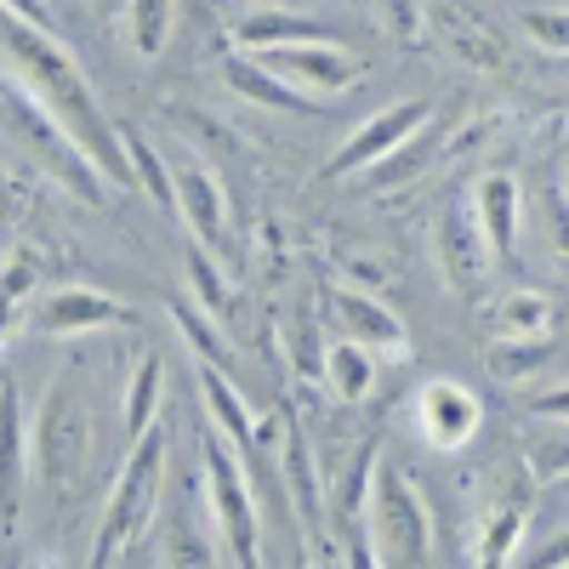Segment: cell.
I'll use <instances>...</instances> for the list:
<instances>
[{"label":"cell","instance_id":"12","mask_svg":"<svg viewBox=\"0 0 569 569\" xmlns=\"http://www.w3.org/2000/svg\"><path fill=\"white\" fill-rule=\"evenodd\" d=\"M177 211H182L188 228H194V246L200 251L228 257V240H233V233H228V194H222V177L211 166L188 160L177 171Z\"/></svg>","mask_w":569,"mask_h":569},{"label":"cell","instance_id":"7","mask_svg":"<svg viewBox=\"0 0 569 569\" xmlns=\"http://www.w3.org/2000/svg\"><path fill=\"white\" fill-rule=\"evenodd\" d=\"M257 63L268 74H279L284 86L308 91V98H337L359 80V58L342 52L337 40H297V46H273V52H257Z\"/></svg>","mask_w":569,"mask_h":569},{"label":"cell","instance_id":"23","mask_svg":"<svg viewBox=\"0 0 569 569\" xmlns=\"http://www.w3.org/2000/svg\"><path fill=\"white\" fill-rule=\"evenodd\" d=\"M518 536H525V507H518V501L490 507L485 530H479V547H472V563H479V569H507Z\"/></svg>","mask_w":569,"mask_h":569},{"label":"cell","instance_id":"39","mask_svg":"<svg viewBox=\"0 0 569 569\" xmlns=\"http://www.w3.org/2000/svg\"><path fill=\"white\" fill-rule=\"evenodd\" d=\"M297 569H308V563H297Z\"/></svg>","mask_w":569,"mask_h":569},{"label":"cell","instance_id":"20","mask_svg":"<svg viewBox=\"0 0 569 569\" xmlns=\"http://www.w3.org/2000/svg\"><path fill=\"white\" fill-rule=\"evenodd\" d=\"M200 393H206V405H211V416H217V427L240 445V456L246 461H257L262 456V433L251 427V405L233 393V382H228V370H217V365H200Z\"/></svg>","mask_w":569,"mask_h":569},{"label":"cell","instance_id":"15","mask_svg":"<svg viewBox=\"0 0 569 569\" xmlns=\"http://www.w3.org/2000/svg\"><path fill=\"white\" fill-rule=\"evenodd\" d=\"M518 206H525V194H518V177L512 171H490V177H479V188H472V211H479V228H485L496 262H512Z\"/></svg>","mask_w":569,"mask_h":569},{"label":"cell","instance_id":"30","mask_svg":"<svg viewBox=\"0 0 569 569\" xmlns=\"http://www.w3.org/2000/svg\"><path fill=\"white\" fill-rule=\"evenodd\" d=\"M541 228H547L552 251L569 262V194L563 188H541Z\"/></svg>","mask_w":569,"mask_h":569},{"label":"cell","instance_id":"3","mask_svg":"<svg viewBox=\"0 0 569 569\" xmlns=\"http://www.w3.org/2000/svg\"><path fill=\"white\" fill-rule=\"evenodd\" d=\"M7 131H12V142H29V154H34V166H40V171L63 177L69 188H80V194H86L91 206H103L109 177L86 160L80 142H74L52 114H46V103L34 98V91H29L23 80H12V74H7Z\"/></svg>","mask_w":569,"mask_h":569},{"label":"cell","instance_id":"14","mask_svg":"<svg viewBox=\"0 0 569 569\" xmlns=\"http://www.w3.org/2000/svg\"><path fill=\"white\" fill-rule=\"evenodd\" d=\"M330 302H337L342 325H348V337L359 348H382L393 359L410 353V337H405V319L388 308V302H376L370 291H330Z\"/></svg>","mask_w":569,"mask_h":569},{"label":"cell","instance_id":"9","mask_svg":"<svg viewBox=\"0 0 569 569\" xmlns=\"http://www.w3.org/2000/svg\"><path fill=\"white\" fill-rule=\"evenodd\" d=\"M427 120H433V103L421 98H405V103H388L382 114H370L337 154L325 160V177H353V171H370L376 160H388L399 142H410Z\"/></svg>","mask_w":569,"mask_h":569},{"label":"cell","instance_id":"22","mask_svg":"<svg viewBox=\"0 0 569 569\" xmlns=\"http://www.w3.org/2000/svg\"><path fill=\"white\" fill-rule=\"evenodd\" d=\"M325 376H330V393H337V399H348V405H359V399L370 393V382H376L370 348H359L353 337L330 342V348H325Z\"/></svg>","mask_w":569,"mask_h":569},{"label":"cell","instance_id":"34","mask_svg":"<svg viewBox=\"0 0 569 569\" xmlns=\"http://www.w3.org/2000/svg\"><path fill=\"white\" fill-rule=\"evenodd\" d=\"M518 569H569V530H563V536H552V541L541 547V558H525Z\"/></svg>","mask_w":569,"mask_h":569},{"label":"cell","instance_id":"35","mask_svg":"<svg viewBox=\"0 0 569 569\" xmlns=\"http://www.w3.org/2000/svg\"><path fill=\"white\" fill-rule=\"evenodd\" d=\"M7 18H23V23L52 34V12H46V0H7Z\"/></svg>","mask_w":569,"mask_h":569},{"label":"cell","instance_id":"8","mask_svg":"<svg viewBox=\"0 0 569 569\" xmlns=\"http://www.w3.org/2000/svg\"><path fill=\"white\" fill-rule=\"evenodd\" d=\"M109 325H137V313L98 284H58L29 308V330H40V337H86V330Z\"/></svg>","mask_w":569,"mask_h":569},{"label":"cell","instance_id":"1","mask_svg":"<svg viewBox=\"0 0 569 569\" xmlns=\"http://www.w3.org/2000/svg\"><path fill=\"white\" fill-rule=\"evenodd\" d=\"M7 74L34 91V98L46 103V114L80 142L86 160L98 166L109 182H126V188L137 182L126 131L109 126V114L98 109V91H91V80L80 74V63L69 58V46L58 34H46V29H34L23 18H7Z\"/></svg>","mask_w":569,"mask_h":569},{"label":"cell","instance_id":"36","mask_svg":"<svg viewBox=\"0 0 569 569\" xmlns=\"http://www.w3.org/2000/svg\"><path fill=\"white\" fill-rule=\"evenodd\" d=\"M348 273H353L359 284H382V279H388L382 262H365V257H348Z\"/></svg>","mask_w":569,"mask_h":569},{"label":"cell","instance_id":"38","mask_svg":"<svg viewBox=\"0 0 569 569\" xmlns=\"http://www.w3.org/2000/svg\"><path fill=\"white\" fill-rule=\"evenodd\" d=\"M29 569H52V563H46V558H34V563H29Z\"/></svg>","mask_w":569,"mask_h":569},{"label":"cell","instance_id":"21","mask_svg":"<svg viewBox=\"0 0 569 569\" xmlns=\"http://www.w3.org/2000/svg\"><path fill=\"white\" fill-rule=\"evenodd\" d=\"M166 365H160V353H149V359H137V370H131V388H126V445H137V439H149L154 433V410H160V388H166V376H160Z\"/></svg>","mask_w":569,"mask_h":569},{"label":"cell","instance_id":"24","mask_svg":"<svg viewBox=\"0 0 569 569\" xmlns=\"http://www.w3.org/2000/svg\"><path fill=\"white\" fill-rule=\"evenodd\" d=\"M126 149H131V166H137V182L149 188V200L160 206V211H177V177H171V166L160 160V149L142 131H126Z\"/></svg>","mask_w":569,"mask_h":569},{"label":"cell","instance_id":"25","mask_svg":"<svg viewBox=\"0 0 569 569\" xmlns=\"http://www.w3.org/2000/svg\"><path fill=\"white\" fill-rule=\"evenodd\" d=\"M171 7H177V0H131V7H126V29H131L137 58H160L166 52V40H171Z\"/></svg>","mask_w":569,"mask_h":569},{"label":"cell","instance_id":"13","mask_svg":"<svg viewBox=\"0 0 569 569\" xmlns=\"http://www.w3.org/2000/svg\"><path fill=\"white\" fill-rule=\"evenodd\" d=\"M211 536H217V512L200 507V479H182L177 507L166 512V558L177 569H206L211 563Z\"/></svg>","mask_w":569,"mask_h":569},{"label":"cell","instance_id":"17","mask_svg":"<svg viewBox=\"0 0 569 569\" xmlns=\"http://www.w3.org/2000/svg\"><path fill=\"white\" fill-rule=\"evenodd\" d=\"M552 297L536 291V284H512V291L496 297L490 308V325H496V342H536V337H552Z\"/></svg>","mask_w":569,"mask_h":569},{"label":"cell","instance_id":"27","mask_svg":"<svg viewBox=\"0 0 569 569\" xmlns=\"http://www.w3.org/2000/svg\"><path fill=\"white\" fill-rule=\"evenodd\" d=\"M552 337H536V342H496L490 348V376H501V382H518V376H530L541 359H547Z\"/></svg>","mask_w":569,"mask_h":569},{"label":"cell","instance_id":"31","mask_svg":"<svg viewBox=\"0 0 569 569\" xmlns=\"http://www.w3.org/2000/svg\"><path fill=\"white\" fill-rule=\"evenodd\" d=\"M376 7H382V18H388V29L399 40H416L421 34V7H416V0H376Z\"/></svg>","mask_w":569,"mask_h":569},{"label":"cell","instance_id":"28","mask_svg":"<svg viewBox=\"0 0 569 569\" xmlns=\"http://www.w3.org/2000/svg\"><path fill=\"white\" fill-rule=\"evenodd\" d=\"M518 23H525V34L541 46V52H552V58L569 52V12H558V7H536V12H525Z\"/></svg>","mask_w":569,"mask_h":569},{"label":"cell","instance_id":"4","mask_svg":"<svg viewBox=\"0 0 569 569\" xmlns=\"http://www.w3.org/2000/svg\"><path fill=\"white\" fill-rule=\"evenodd\" d=\"M160 467H166V433H149L137 439L120 479L109 490V507H103V525H98V541H91V569H109V558L142 536V525L154 518V496H160Z\"/></svg>","mask_w":569,"mask_h":569},{"label":"cell","instance_id":"11","mask_svg":"<svg viewBox=\"0 0 569 569\" xmlns=\"http://www.w3.org/2000/svg\"><path fill=\"white\" fill-rule=\"evenodd\" d=\"M416 421H421V439L427 445H439V450H461L472 433H479V421H485V405L472 388L461 382H427L416 393Z\"/></svg>","mask_w":569,"mask_h":569},{"label":"cell","instance_id":"2","mask_svg":"<svg viewBox=\"0 0 569 569\" xmlns=\"http://www.w3.org/2000/svg\"><path fill=\"white\" fill-rule=\"evenodd\" d=\"M91 456V410L74 388V370H63L34 405V433H29V467L40 472L46 490H69Z\"/></svg>","mask_w":569,"mask_h":569},{"label":"cell","instance_id":"5","mask_svg":"<svg viewBox=\"0 0 569 569\" xmlns=\"http://www.w3.org/2000/svg\"><path fill=\"white\" fill-rule=\"evenodd\" d=\"M365 530H370V541H376V552H382L388 569L427 558V507H421L416 485L405 479L393 461H376V472H370Z\"/></svg>","mask_w":569,"mask_h":569},{"label":"cell","instance_id":"37","mask_svg":"<svg viewBox=\"0 0 569 569\" xmlns=\"http://www.w3.org/2000/svg\"><path fill=\"white\" fill-rule=\"evenodd\" d=\"M552 485H558V496H563V501H569V472H563V479H552Z\"/></svg>","mask_w":569,"mask_h":569},{"label":"cell","instance_id":"18","mask_svg":"<svg viewBox=\"0 0 569 569\" xmlns=\"http://www.w3.org/2000/svg\"><path fill=\"white\" fill-rule=\"evenodd\" d=\"M222 74H228V86L240 91L246 103H268V109H284V114H308V109H325L319 98H308V91L284 86L279 74H268V69L257 63V52H228Z\"/></svg>","mask_w":569,"mask_h":569},{"label":"cell","instance_id":"6","mask_svg":"<svg viewBox=\"0 0 569 569\" xmlns=\"http://www.w3.org/2000/svg\"><path fill=\"white\" fill-rule=\"evenodd\" d=\"M206 490H211V512H217V530L233 552L240 569H262L257 558V501L246 485V467L233 461V450L206 427Z\"/></svg>","mask_w":569,"mask_h":569},{"label":"cell","instance_id":"19","mask_svg":"<svg viewBox=\"0 0 569 569\" xmlns=\"http://www.w3.org/2000/svg\"><path fill=\"white\" fill-rule=\"evenodd\" d=\"M297 40H330V29L319 18H308V12H291V7H268V12L233 18V46L273 52V46H297Z\"/></svg>","mask_w":569,"mask_h":569},{"label":"cell","instance_id":"32","mask_svg":"<svg viewBox=\"0 0 569 569\" xmlns=\"http://www.w3.org/2000/svg\"><path fill=\"white\" fill-rule=\"evenodd\" d=\"M536 479H563L569 472V439H558V445H536Z\"/></svg>","mask_w":569,"mask_h":569},{"label":"cell","instance_id":"26","mask_svg":"<svg viewBox=\"0 0 569 569\" xmlns=\"http://www.w3.org/2000/svg\"><path fill=\"white\" fill-rule=\"evenodd\" d=\"M188 279H194V297H200V308L211 313V319H222L228 313V273L211 262V251H188Z\"/></svg>","mask_w":569,"mask_h":569},{"label":"cell","instance_id":"16","mask_svg":"<svg viewBox=\"0 0 569 569\" xmlns=\"http://www.w3.org/2000/svg\"><path fill=\"white\" fill-rule=\"evenodd\" d=\"M450 137H456V131H450V120H439V114H433V120H427L410 142H399V149H393L388 160H376V166L365 171V177H370V188H382V194H388L393 182L421 177L433 160H445V154H450Z\"/></svg>","mask_w":569,"mask_h":569},{"label":"cell","instance_id":"10","mask_svg":"<svg viewBox=\"0 0 569 569\" xmlns=\"http://www.w3.org/2000/svg\"><path fill=\"white\" fill-rule=\"evenodd\" d=\"M439 262H445V279H450V291L472 297V291H485V279H490V240H485V228H479V211H472V194H456L445 200V217H439Z\"/></svg>","mask_w":569,"mask_h":569},{"label":"cell","instance_id":"33","mask_svg":"<svg viewBox=\"0 0 569 569\" xmlns=\"http://www.w3.org/2000/svg\"><path fill=\"white\" fill-rule=\"evenodd\" d=\"M530 416H541V421H569V382L536 393V399H530Z\"/></svg>","mask_w":569,"mask_h":569},{"label":"cell","instance_id":"29","mask_svg":"<svg viewBox=\"0 0 569 569\" xmlns=\"http://www.w3.org/2000/svg\"><path fill=\"white\" fill-rule=\"evenodd\" d=\"M177 319H182V330H188V342H194L200 365H217V370H228V348H222V337L211 330V313H194L188 302H177Z\"/></svg>","mask_w":569,"mask_h":569}]
</instances>
